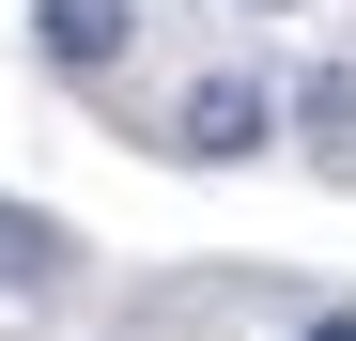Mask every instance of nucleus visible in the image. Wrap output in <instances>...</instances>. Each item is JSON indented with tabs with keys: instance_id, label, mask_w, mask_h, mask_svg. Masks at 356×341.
<instances>
[{
	"instance_id": "3",
	"label": "nucleus",
	"mask_w": 356,
	"mask_h": 341,
	"mask_svg": "<svg viewBox=\"0 0 356 341\" xmlns=\"http://www.w3.org/2000/svg\"><path fill=\"white\" fill-rule=\"evenodd\" d=\"M279 125H294V140H310L325 170H356V63H310V78H294V93H279Z\"/></svg>"
},
{
	"instance_id": "4",
	"label": "nucleus",
	"mask_w": 356,
	"mask_h": 341,
	"mask_svg": "<svg viewBox=\"0 0 356 341\" xmlns=\"http://www.w3.org/2000/svg\"><path fill=\"white\" fill-rule=\"evenodd\" d=\"M47 264H63V233H47V217H0V279H16V295H31Z\"/></svg>"
},
{
	"instance_id": "6",
	"label": "nucleus",
	"mask_w": 356,
	"mask_h": 341,
	"mask_svg": "<svg viewBox=\"0 0 356 341\" xmlns=\"http://www.w3.org/2000/svg\"><path fill=\"white\" fill-rule=\"evenodd\" d=\"M248 16H279V0H248Z\"/></svg>"
},
{
	"instance_id": "1",
	"label": "nucleus",
	"mask_w": 356,
	"mask_h": 341,
	"mask_svg": "<svg viewBox=\"0 0 356 341\" xmlns=\"http://www.w3.org/2000/svg\"><path fill=\"white\" fill-rule=\"evenodd\" d=\"M264 140H279V93L264 78H232V63L186 78V109H170V155H186V170H248Z\"/></svg>"
},
{
	"instance_id": "5",
	"label": "nucleus",
	"mask_w": 356,
	"mask_h": 341,
	"mask_svg": "<svg viewBox=\"0 0 356 341\" xmlns=\"http://www.w3.org/2000/svg\"><path fill=\"white\" fill-rule=\"evenodd\" d=\"M294 341H356V310H310V326H294Z\"/></svg>"
},
{
	"instance_id": "2",
	"label": "nucleus",
	"mask_w": 356,
	"mask_h": 341,
	"mask_svg": "<svg viewBox=\"0 0 356 341\" xmlns=\"http://www.w3.org/2000/svg\"><path fill=\"white\" fill-rule=\"evenodd\" d=\"M31 47H47V78H108L140 47V0H31Z\"/></svg>"
}]
</instances>
